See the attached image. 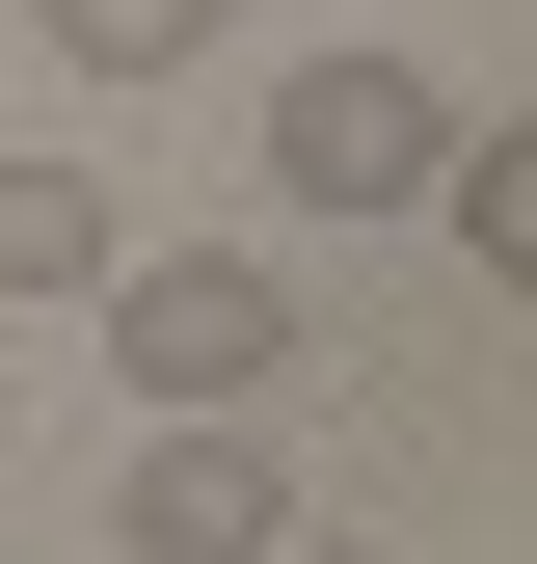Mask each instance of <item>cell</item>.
<instances>
[{
	"instance_id": "cell-8",
	"label": "cell",
	"mask_w": 537,
	"mask_h": 564,
	"mask_svg": "<svg viewBox=\"0 0 537 564\" xmlns=\"http://www.w3.org/2000/svg\"><path fill=\"white\" fill-rule=\"evenodd\" d=\"M0 54H28V28H0Z\"/></svg>"
},
{
	"instance_id": "cell-6",
	"label": "cell",
	"mask_w": 537,
	"mask_h": 564,
	"mask_svg": "<svg viewBox=\"0 0 537 564\" xmlns=\"http://www.w3.org/2000/svg\"><path fill=\"white\" fill-rule=\"evenodd\" d=\"M430 242L484 269V296H537V134H484V108H457V162H430Z\"/></svg>"
},
{
	"instance_id": "cell-1",
	"label": "cell",
	"mask_w": 537,
	"mask_h": 564,
	"mask_svg": "<svg viewBox=\"0 0 537 564\" xmlns=\"http://www.w3.org/2000/svg\"><path fill=\"white\" fill-rule=\"evenodd\" d=\"M296 269H268V242H134L108 269V377L134 403H296Z\"/></svg>"
},
{
	"instance_id": "cell-3",
	"label": "cell",
	"mask_w": 537,
	"mask_h": 564,
	"mask_svg": "<svg viewBox=\"0 0 537 564\" xmlns=\"http://www.w3.org/2000/svg\"><path fill=\"white\" fill-rule=\"evenodd\" d=\"M296 538V431L268 403H162V457L108 484V564H268Z\"/></svg>"
},
{
	"instance_id": "cell-7",
	"label": "cell",
	"mask_w": 537,
	"mask_h": 564,
	"mask_svg": "<svg viewBox=\"0 0 537 564\" xmlns=\"http://www.w3.org/2000/svg\"><path fill=\"white\" fill-rule=\"evenodd\" d=\"M268 564H376V538H322V511H296V538H268Z\"/></svg>"
},
{
	"instance_id": "cell-2",
	"label": "cell",
	"mask_w": 537,
	"mask_h": 564,
	"mask_svg": "<svg viewBox=\"0 0 537 564\" xmlns=\"http://www.w3.org/2000/svg\"><path fill=\"white\" fill-rule=\"evenodd\" d=\"M430 162H457L430 54H296V82H268V188H296V216H430Z\"/></svg>"
},
{
	"instance_id": "cell-5",
	"label": "cell",
	"mask_w": 537,
	"mask_h": 564,
	"mask_svg": "<svg viewBox=\"0 0 537 564\" xmlns=\"http://www.w3.org/2000/svg\"><path fill=\"white\" fill-rule=\"evenodd\" d=\"M0 296H108V162L0 134Z\"/></svg>"
},
{
	"instance_id": "cell-4",
	"label": "cell",
	"mask_w": 537,
	"mask_h": 564,
	"mask_svg": "<svg viewBox=\"0 0 537 564\" xmlns=\"http://www.w3.org/2000/svg\"><path fill=\"white\" fill-rule=\"evenodd\" d=\"M0 28H28L54 82H108V108H134V82H188V54H216L242 0H0Z\"/></svg>"
}]
</instances>
